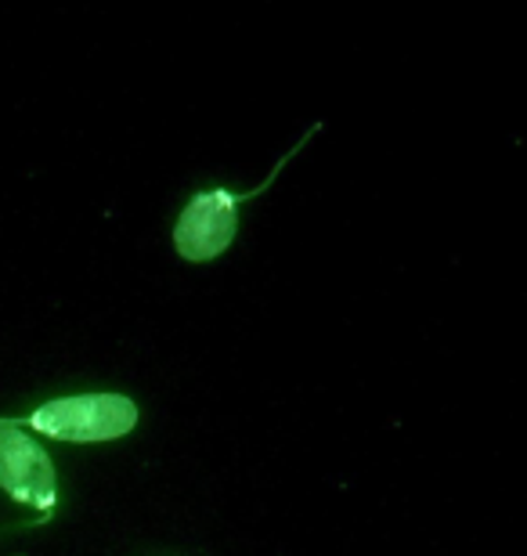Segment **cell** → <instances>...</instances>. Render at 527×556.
<instances>
[{
	"mask_svg": "<svg viewBox=\"0 0 527 556\" xmlns=\"http://www.w3.org/2000/svg\"><path fill=\"white\" fill-rule=\"evenodd\" d=\"M315 135H318V127H311L308 135L300 138V144H293V149L278 160L275 170L256 188H250V192H231V188H206V192H196L192 203L181 210V217H177V225H174L177 253L192 264H206L213 257H221V253L235 242V231H239V210L246 199H253V195H261L264 188H272L275 177L286 170V163L293 160V155H300V149H304Z\"/></svg>",
	"mask_w": 527,
	"mask_h": 556,
	"instance_id": "6da1fadb",
	"label": "cell"
},
{
	"mask_svg": "<svg viewBox=\"0 0 527 556\" xmlns=\"http://www.w3.org/2000/svg\"><path fill=\"white\" fill-rule=\"evenodd\" d=\"M15 427H29L37 433H48L54 441H76V444H98L116 441L138 427V405L123 394H80V397H59V402L40 405L26 419H11Z\"/></svg>",
	"mask_w": 527,
	"mask_h": 556,
	"instance_id": "7a4b0ae2",
	"label": "cell"
},
{
	"mask_svg": "<svg viewBox=\"0 0 527 556\" xmlns=\"http://www.w3.org/2000/svg\"><path fill=\"white\" fill-rule=\"evenodd\" d=\"M0 488L15 503L33 506L37 514H51L59 503L51 455L11 419H0Z\"/></svg>",
	"mask_w": 527,
	"mask_h": 556,
	"instance_id": "3957f363",
	"label": "cell"
}]
</instances>
